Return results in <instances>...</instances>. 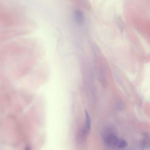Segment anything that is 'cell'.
I'll use <instances>...</instances> for the list:
<instances>
[{
    "label": "cell",
    "mask_w": 150,
    "mask_h": 150,
    "mask_svg": "<svg viewBox=\"0 0 150 150\" xmlns=\"http://www.w3.org/2000/svg\"><path fill=\"white\" fill-rule=\"evenodd\" d=\"M120 138L112 133H108L104 135V140L108 145L111 147H117Z\"/></svg>",
    "instance_id": "1"
},
{
    "label": "cell",
    "mask_w": 150,
    "mask_h": 150,
    "mask_svg": "<svg viewBox=\"0 0 150 150\" xmlns=\"http://www.w3.org/2000/svg\"><path fill=\"white\" fill-rule=\"evenodd\" d=\"M22 33H21V34H22ZM19 37H18V38H19Z\"/></svg>",
    "instance_id": "6"
},
{
    "label": "cell",
    "mask_w": 150,
    "mask_h": 150,
    "mask_svg": "<svg viewBox=\"0 0 150 150\" xmlns=\"http://www.w3.org/2000/svg\"><path fill=\"white\" fill-rule=\"evenodd\" d=\"M143 137L141 142V145L142 148H146L147 147L149 144V136L146 134L143 136Z\"/></svg>",
    "instance_id": "3"
},
{
    "label": "cell",
    "mask_w": 150,
    "mask_h": 150,
    "mask_svg": "<svg viewBox=\"0 0 150 150\" xmlns=\"http://www.w3.org/2000/svg\"><path fill=\"white\" fill-rule=\"evenodd\" d=\"M24 150H32L31 147L29 146H27L25 147Z\"/></svg>",
    "instance_id": "4"
},
{
    "label": "cell",
    "mask_w": 150,
    "mask_h": 150,
    "mask_svg": "<svg viewBox=\"0 0 150 150\" xmlns=\"http://www.w3.org/2000/svg\"><path fill=\"white\" fill-rule=\"evenodd\" d=\"M86 121L84 128L82 131V136L86 137L89 134L91 127V119L89 114L86 110L84 111Z\"/></svg>",
    "instance_id": "2"
},
{
    "label": "cell",
    "mask_w": 150,
    "mask_h": 150,
    "mask_svg": "<svg viewBox=\"0 0 150 150\" xmlns=\"http://www.w3.org/2000/svg\"><path fill=\"white\" fill-rule=\"evenodd\" d=\"M21 17H20V18H21ZM18 20H19V19H18ZM17 21H16V22H17ZM15 23H14V24H15ZM14 24H13V25H14Z\"/></svg>",
    "instance_id": "5"
}]
</instances>
